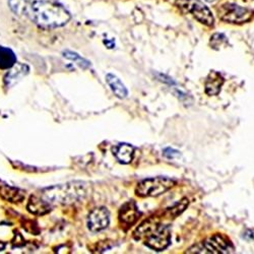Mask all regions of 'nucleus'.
I'll return each instance as SVG.
<instances>
[{
    "label": "nucleus",
    "instance_id": "1",
    "mask_svg": "<svg viewBox=\"0 0 254 254\" xmlns=\"http://www.w3.org/2000/svg\"><path fill=\"white\" fill-rule=\"evenodd\" d=\"M25 14L35 24L44 28H59L70 19V13L64 7L48 0L29 1Z\"/></svg>",
    "mask_w": 254,
    "mask_h": 254
},
{
    "label": "nucleus",
    "instance_id": "2",
    "mask_svg": "<svg viewBox=\"0 0 254 254\" xmlns=\"http://www.w3.org/2000/svg\"><path fill=\"white\" fill-rule=\"evenodd\" d=\"M134 238H145L144 244L156 251L166 249L171 242V230L168 225H161L154 218L145 221L134 232Z\"/></svg>",
    "mask_w": 254,
    "mask_h": 254
},
{
    "label": "nucleus",
    "instance_id": "3",
    "mask_svg": "<svg viewBox=\"0 0 254 254\" xmlns=\"http://www.w3.org/2000/svg\"><path fill=\"white\" fill-rule=\"evenodd\" d=\"M86 186L81 182L54 185L42 190V196L50 203L69 204L86 196Z\"/></svg>",
    "mask_w": 254,
    "mask_h": 254
},
{
    "label": "nucleus",
    "instance_id": "4",
    "mask_svg": "<svg viewBox=\"0 0 254 254\" xmlns=\"http://www.w3.org/2000/svg\"><path fill=\"white\" fill-rule=\"evenodd\" d=\"M176 182L167 177H155L140 181L135 189V193L140 197L159 196L169 189H171Z\"/></svg>",
    "mask_w": 254,
    "mask_h": 254
},
{
    "label": "nucleus",
    "instance_id": "5",
    "mask_svg": "<svg viewBox=\"0 0 254 254\" xmlns=\"http://www.w3.org/2000/svg\"><path fill=\"white\" fill-rule=\"evenodd\" d=\"M235 248L232 242L225 236L221 234H216L211 236L210 238L206 239L205 241L201 242L200 244L194 245L193 247L189 248L187 250L188 253H232L234 252Z\"/></svg>",
    "mask_w": 254,
    "mask_h": 254
},
{
    "label": "nucleus",
    "instance_id": "6",
    "mask_svg": "<svg viewBox=\"0 0 254 254\" xmlns=\"http://www.w3.org/2000/svg\"><path fill=\"white\" fill-rule=\"evenodd\" d=\"M176 5L184 12L192 13L198 22L206 26L214 25L213 13L200 0H176Z\"/></svg>",
    "mask_w": 254,
    "mask_h": 254
},
{
    "label": "nucleus",
    "instance_id": "7",
    "mask_svg": "<svg viewBox=\"0 0 254 254\" xmlns=\"http://www.w3.org/2000/svg\"><path fill=\"white\" fill-rule=\"evenodd\" d=\"M253 11L249 8L234 3H226L220 8V16L224 22L232 24H242L251 19Z\"/></svg>",
    "mask_w": 254,
    "mask_h": 254
},
{
    "label": "nucleus",
    "instance_id": "8",
    "mask_svg": "<svg viewBox=\"0 0 254 254\" xmlns=\"http://www.w3.org/2000/svg\"><path fill=\"white\" fill-rule=\"evenodd\" d=\"M110 222L109 211L106 207H98L91 211L88 218V228L91 232H100L108 227Z\"/></svg>",
    "mask_w": 254,
    "mask_h": 254
},
{
    "label": "nucleus",
    "instance_id": "9",
    "mask_svg": "<svg viewBox=\"0 0 254 254\" xmlns=\"http://www.w3.org/2000/svg\"><path fill=\"white\" fill-rule=\"evenodd\" d=\"M140 213L138 207L133 200L124 203L119 210V220L121 224L127 227H131L134 225L137 222Z\"/></svg>",
    "mask_w": 254,
    "mask_h": 254
},
{
    "label": "nucleus",
    "instance_id": "10",
    "mask_svg": "<svg viewBox=\"0 0 254 254\" xmlns=\"http://www.w3.org/2000/svg\"><path fill=\"white\" fill-rule=\"evenodd\" d=\"M30 71V68L27 64L23 63H15V64L9 68V71L4 76V84L7 88L13 87L24 76H26Z\"/></svg>",
    "mask_w": 254,
    "mask_h": 254
},
{
    "label": "nucleus",
    "instance_id": "11",
    "mask_svg": "<svg viewBox=\"0 0 254 254\" xmlns=\"http://www.w3.org/2000/svg\"><path fill=\"white\" fill-rule=\"evenodd\" d=\"M0 197L6 201L16 203L23 201L26 197V194L22 189L12 187L7 184H1L0 185Z\"/></svg>",
    "mask_w": 254,
    "mask_h": 254
},
{
    "label": "nucleus",
    "instance_id": "12",
    "mask_svg": "<svg viewBox=\"0 0 254 254\" xmlns=\"http://www.w3.org/2000/svg\"><path fill=\"white\" fill-rule=\"evenodd\" d=\"M28 210L31 214L36 216L47 215L51 210L50 203L44 198H40L38 196H31L27 205Z\"/></svg>",
    "mask_w": 254,
    "mask_h": 254
},
{
    "label": "nucleus",
    "instance_id": "13",
    "mask_svg": "<svg viewBox=\"0 0 254 254\" xmlns=\"http://www.w3.org/2000/svg\"><path fill=\"white\" fill-rule=\"evenodd\" d=\"M113 155L121 164H129L134 155V147L129 143H119L113 149Z\"/></svg>",
    "mask_w": 254,
    "mask_h": 254
},
{
    "label": "nucleus",
    "instance_id": "14",
    "mask_svg": "<svg viewBox=\"0 0 254 254\" xmlns=\"http://www.w3.org/2000/svg\"><path fill=\"white\" fill-rule=\"evenodd\" d=\"M224 84V78L217 71H211L205 81V93L208 96H217Z\"/></svg>",
    "mask_w": 254,
    "mask_h": 254
},
{
    "label": "nucleus",
    "instance_id": "15",
    "mask_svg": "<svg viewBox=\"0 0 254 254\" xmlns=\"http://www.w3.org/2000/svg\"><path fill=\"white\" fill-rule=\"evenodd\" d=\"M106 81H107V83L109 84V87L111 88V90L115 94V96L118 97L119 99H124V98H126L127 95H128L127 89L125 88L122 81L116 75H114L112 73H108L107 75H106Z\"/></svg>",
    "mask_w": 254,
    "mask_h": 254
},
{
    "label": "nucleus",
    "instance_id": "16",
    "mask_svg": "<svg viewBox=\"0 0 254 254\" xmlns=\"http://www.w3.org/2000/svg\"><path fill=\"white\" fill-rule=\"evenodd\" d=\"M15 63V53L10 48L0 46V69H9Z\"/></svg>",
    "mask_w": 254,
    "mask_h": 254
},
{
    "label": "nucleus",
    "instance_id": "17",
    "mask_svg": "<svg viewBox=\"0 0 254 254\" xmlns=\"http://www.w3.org/2000/svg\"><path fill=\"white\" fill-rule=\"evenodd\" d=\"M63 57H65L66 59L75 62L76 64H77L78 66H80L81 68H88V67L91 66L90 61H88L87 59L82 58L80 55H78V54L75 53V52L66 50V51L63 52Z\"/></svg>",
    "mask_w": 254,
    "mask_h": 254
},
{
    "label": "nucleus",
    "instance_id": "18",
    "mask_svg": "<svg viewBox=\"0 0 254 254\" xmlns=\"http://www.w3.org/2000/svg\"><path fill=\"white\" fill-rule=\"evenodd\" d=\"M188 206V199L187 198H183L182 200H180L179 202H177L174 206L169 208L167 211H166V215L169 217V218H176L178 217L180 214H182L184 209Z\"/></svg>",
    "mask_w": 254,
    "mask_h": 254
},
{
    "label": "nucleus",
    "instance_id": "19",
    "mask_svg": "<svg viewBox=\"0 0 254 254\" xmlns=\"http://www.w3.org/2000/svg\"><path fill=\"white\" fill-rule=\"evenodd\" d=\"M29 4L28 0H8V5L15 14H25L27 6Z\"/></svg>",
    "mask_w": 254,
    "mask_h": 254
},
{
    "label": "nucleus",
    "instance_id": "20",
    "mask_svg": "<svg viewBox=\"0 0 254 254\" xmlns=\"http://www.w3.org/2000/svg\"><path fill=\"white\" fill-rule=\"evenodd\" d=\"M227 42V38L225 35L223 34H215L210 39V45L213 46L214 48L218 49L219 47L223 46L224 44H226Z\"/></svg>",
    "mask_w": 254,
    "mask_h": 254
},
{
    "label": "nucleus",
    "instance_id": "21",
    "mask_svg": "<svg viewBox=\"0 0 254 254\" xmlns=\"http://www.w3.org/2000/svg\"><path fill=\"white\" fill-rule=\"evenodd\" d=\"M164 156L168 159H174L180 156V153L174 149H171V147H167V149L164 150Z\"/></svg>",
    "mask_w": 254,
    "mask_h": 254
},
{
    "label": "nucleus",
    "instance_id": "22",
    "mask_svg": "<svg viewBox=\"0 0 254 254\" xmlns=\"http://www.w3.org/2000/svg\"><path fill=\"white\" fill-rule=\"evenodd\" d=\"M246 236H248L249 238L254 239V231H248V232L246 233Z\"/></svg>",
    "mask_w": 254,
    "mask_h": 254
},
{
    "label": "nucleus",
    "instance_id": "23",
    "mask_svg": "<svg viewBox=\"0 0 254 254\" xmlns=\"http://www.w3.org/2000/svg\"><path fill=\"white\" fill-rule=\"evenodd\" d=\"M5 246H6V244H5L4 242H2V241H0V251H2V250H4V249H5Z\"/></svg>",
    "mask_w": 254,
    "mask_h": 254
},
{
    "label": "nucleus",
    "instance_id": "24",
    "mask_svg": "<svg viewBox=\"0 0 254 254\" xmlns=\"http://www.w3.org/2000/svg\"><path fill=\"white\" fill-rule=\"evenodd\" d=\"M206 1H207V2H215L216 0H206Z\"/></svg>",
    "mask_w": 254,
    "mask_h": 254
}]
</instances>
